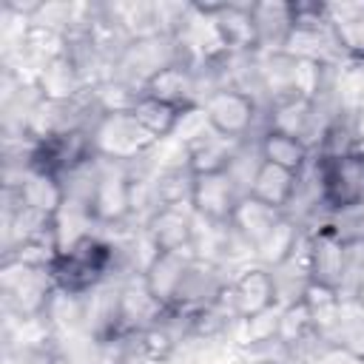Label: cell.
<instances>
[{
    "label": "cell",
    "instance_id": "cell-1",
    "mask_svg": "<svg viewBox=\"0 0 364 364\" xmlns=\"http://www.w3.org/2000/svg\"><path fill=\"white\" fill-rule=\"evenodd\" d=\"M321 199L336 210H353L364 205V151L327 154L318 162Z\"/></svg>",
    "mask_w": 364,
    "mask_h": 364
},
{
    "label": "cell",
    "instance_id": "cell-2",
    "mask_svg": "<svg viewBox=\"0 0 364 364\" xmlns=\"http://www.w3.org/2000/svg\"><path fill=\"white\" fill-rule=\"evenodd\" d=\"M188 199H191L193 210H199L202 216H208L213 222H230L236 205L242 202V196L236 193V182L230 176V168L193 173Z\"/></svg>",
    "mask_w": 364,
    "mask_h": 364
},
{
    "label": "cell",
    "instance_id": "cell-3",
    "mask_svg": "<svg viewBox=\"0 0 364 364\" xmlns=\"http://www.w3.org/2000/svg\"><path fill=\"white\" fill-rule=\"evenodd\" d=\"M307 273H310V282L321 290H336L341 282H344V273H347V242L341 239L338 230L333 228H324L310 250H307Z\"/></svg>",
    "mask_w": 364,
    "mask_h": 364
},
{
    "label": "cell",
    "instance_id": "cell-4",
    "mask_svg": "<svg viewBox=\"0 0 364 364\" xmlns=\"http://www.w3.org/2000/svg\"><path fill=\"white\" fill-rule=\"evenodd\" d=\"M253 100L242 91H216L205 102V119L210 131L225 139H239L253 125Z\"/></svg>",
    "mask_w": 364,
    "mask_h": 364
},
{
    "label": "cell",
    "instance_id": "cell-5",
    "mask_svg": "<svg viewBox=\"0 0 364 364\" xmlns=\"http://www.w3.org/2000/svg\"><path fill=\"white\" fill-rule=\"evenodd\" d=\"M105 262H108V247L105 245L91 242V239H80L65 256H60L54 276L65 287L80 290V287H88L105 270Z\"/></svg>",
    "mask_w": 364,
    "mask_h": 364
},
{
    "label": "cell",
    "instance_id": "cell-6",
    "mask_svg": "<svg viewBox=\"0 0 364 364\" xmlns=\"http://www.w3.org/2000/svg\"><path fill=\"white\" fill-rule=\"evenodd\" d=\"M193 259L182 256V250H156L154 262L148 264L145 270V287H148V296L159 304H168V301H176L179 290H182V282L188 276V267H191Z\"/></svg>",
    "mask_w": 364,
    "mask_h": 364
},
{
    "label": "cell",
    "instance_id": "cell-7",
    "mask_svg": "<svg viewBox=\"0 0 364 364\" xmlns=\"http://www.w3.org/2000/svg\"><path fill=\"white\" fill-rule=\"evenodd\" d=\"M296 185H299V173L259 159V168L253 171V179L247 185V196H253V199L282 210V208H287L293 202Z\"/></svg>",
    "mask_w": 364,
    "mask_h": 364
},
{
    "label": "cell",
    "instance_id": "cell-8",
    "mask_svg": "<svg viewBox=\"0 0 364 364\" xmlns=\"http://www.w3.org/2000/svg\"><path fill=\"white\" fill-rule=\"evenodd\" d=\"M282 222H284L282 219V210H276V208H270V205H264V202H259L253 196H242V202L236 205V210L230 216V225L253 247H262Z\"/></svg>",
    "mask_w": 364,
    "mask_h": 364
},
{
    "label": "cell",
    "instance_id": "cell-9",
    "mask_svg": "<svg viewBox=\"0 0 364 364\" xmlns=\"http://www.w3.org/2000/svg\"><path fill=\"white\" fill-rule=\"evenodd\" d=\"M276 296V282L264 270H247L236 284H233V304L245 318L262 316Z\"/></svg>",
    "mask_w": 364,
    "mask_h": 364
},
{
    "label": "cell",
    "instance_id": "cell-10",
    "mask_svg": "<svg viewBox=\"0 0 364 364\" xmlns=\"http://www.w3.org/2000/svg\"><path fill=\"white\" fill-rule=\"evenodd\" d=\"M259 151H262V159L264 162L279 165V168H287L293 173H299L301 165L307 162V142L299 134H290V131H282V128H270L262 136Z\"/></svg>",
    "mask_w": 364,
    "mask_h": 364
},
{
    "label": "cell",
    "instance_id": "cell-11",
    "mask_svg": "<svg viewBox=\"0 0 364 364\" xmlns=\"http://www.w3.org/2000/svg\"><path fill=\"white\" fill-rule=\"evenodd\" d=\"M151 236L156 250H185L193 230H191V219L176 210L173 205H168L165 210H159L151 222Z\"/></svg>",
    "mask_w": 364,
    "mask_h": 364
},
{
    "label": "cell",
    "instance_id": "cell-12",
    "mask_svg": "<svg viewBox=\"0 0 364 364\" xmlns=\"http://www.w3.org/2000/svg\"><path fill=\"white\" fill-rule=\"evenodd\" d=\"M179 114H182L179 105H171V102L156 100V97H151V94H145V97L134 105V111H131V117L136 119V125H139L148 136H162V134H168V131L176 125Z\"/></svg>",
    "mask_w": 364,
    "mask_h": 364
}]
</instances>
